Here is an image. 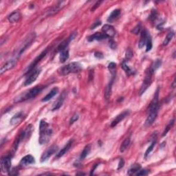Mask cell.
<instances>
[{
  "label": "cell",
  "mask_w": 176,
  "mask_h": 176,
  "mask_svg": "<svg viewBox=\"0 0 176 176\" xmlns=\"http://www.w3.org/2000/svg\"><path fill=\"white\" fill-rule=\"evenodd\" d=\"M52 129L49 127V124L46 121L42 120L39 125V139L40 145H45L50 140L52 135Z\"/></svg>",
  "instance_id": "1"
},
{
  "label": "cell",
  "mask_w": 176,
  "mask_h": 176,
  "mask_svg": "<svg viewBox=\"0 0 176 176\" xmlns=\"http://www.w3.org/2000/svg\"><path fill=\"white\" fill-rule=\"evenodd\" d=\"M43 88H44V86L41 85L35 86V88H32L24 93H22L17 97H16L14 100V102L19 103V102H24L25 100L35 99L36 96L43 90Z\"/></svg>",
  "instance_id": "2"
},
{
  "label": "cell",
  "mask_w": 176,
  "mask_h": 176,
  "mask_svg": "<svg viewBox=\"0 0 176 176\" xmlns=\"http://www.w3.org/2000/svg\"><path fill=\"white\" fill-rule=\"evenodd\" d=\"M81 64L78 62H72L68 65L63 66L60 70V74L62 76H66L70 74L78 73L81 70Z\"/></svg>",
  "instance_id": "3"
},
{
  "label": "cell",
  "mask_w": 176,
  "mask_h": 176,
  "mask_svg": "<svg viewBox=\"0 0 176 176\" xmlns=\"http://www.w3.org/2000/svg\"><path fill=\"white\" fill-rule=\"evenodd\" d=\"M154 73H155V71L150 67L149 69L147 72V73H146L145 78V79H144L143 85H142L140 90V96L143 95V94L145 92V91L149 88V87L151 85V82H152L153 76H154Z\"/></svg>",
  "instance_id": "4"
},
{
  "label": "cell",
  "mask_w": 176,
  "mask_h": 176,
  "mask_svg": "<svg viewBox=\"0 0 176 176\" xmlns=\"http://www.w3.org/2000/svg\"><path fill=\"white\" fill-rule=\"evenodd\" d=\"M48 52V50L45 49L44 51H43L37 57H36V58L35 59V60L33 61V63H32L28 67L26 68V71H25L24 74L27 75V74H30V73L34 70V69H35V68L36 67V66L37 65V64L39 63L40 61H42L45 56H46Z\"/></svg>",
  "instance_id": "5"
},
{
  "label": "cell",
  "mask_w": 176,
  "mask_h": 176,
  "mask_svg": "<svg viewBox=\"0 0 176 176\" xmlns=\"http://www.w3.org/2000/svg\"><path fill=\"white\" fill-rule=\"evenodd\" d=\"M35 33H32L30 35L28 36V38L25 41L24 43H23L22 47L20 48L18 50V52H17V55L16 56V58L19 59V56L22 55V54L24 53V52L26 50V49H28V48L30 46L32 43L35 41Z\"/></svg>",
  "instance_id": "6"
},
{
  "label": "cell",
  "mask_w": 176,
  "mask_h": 176,
  "mask_svg": "<svg viewBox=\"0 0 176 176\" xmlns=\"http://www.w3.org/2000/svg\"><path fill=\"white\" fill-rule=\"evenodd\" d=\"M41 72H42V69H40V68H36V69L34 70L26 79L24 82V85L28 86L34 83L37 79L38 76H39Z\"/></svg>",
  "instance_id": "7"
},
{
  "label": "cell",
  "mask_w": 176,
  "mask_h": 176,
  "mask_svg": "<svg viewBox=\"0 0 176 176\" xmlns=\"http://www.w3.org/2000/svg\"><path fill=\"white\" fill-rule=\"evenodd\" d=\"M1 170L3 173H8L11 170V158L10 156L7 155L2 157L1 160Z\"/></svg>",
  "instance_id": "8"
},
{
  "label": "cell",
  "mask_w": 176,
  "mask_h": 176,
  "mask_svg": "<svg viewBox=\"0 0 176 176\" xmlns=\"http://www.w3.org/2000/svg\"><path fill=\"white\" fill-rule=\"evenodd\" d=\"M58 147L56 145H52L51 147H50L45 151L42 154V157H41V162H43L46 161L48 159L52 156V155L56 154V152L58 151Z\"/></svg>",
  "instance_id": "9"
},
{
  "label": "cell",
  "mask_w": 176,
  "mask_h": 176,
  "mask_svg": "<svg viewBox=\"0 0 176 176\" xmlns=\"http://www.w3.org/2000/svg\"><path fill=\"white\" fill-rule=\"evenodd\" d=\"M17 60H18V59L14 58V59H10V60L8 61L7 62H6L3 65L1 66V70H0V74H3L4 72H6L8 70L13 69V68L15 66L16 64H17Z\"/></svg>",
  "instance_id": "10"
},
{
  "label": "cell",
  "mask_w": 176,
  "mask_h": 176,
  "mask_svg": "<svg viewBox=\"0 0 176 176\" xmlns=\"http://www.w3.org/2000/svg\"><path fill=\"white\" fill-rule=\"evenodd\" d=\"M102 31L103 34L108 36V38H112L116 35V31L114 27L111 25L105 24L102 28Z\"/></svg>",
  "instance_id": "11"
},
{
  "label": "cell",
  "mask_w": 176,
  "mask_h": 176,
  "mask_svg": "<svg viewBox=\"0 0 176 176\" xmlns=\"http://www.w3.org/2000/svg\"><path fill=\"white\" fill-rule=\"evenodd\" d=\"M129 111L128 110L124 111L123 112L120 114L119 115H118L117 116H116V117L113 120L112 122H111V127H116V125L118 124V123H120L121 121H122L123 119H125V118H126L127 116L129 115Z\"/></svg>",
  "instance_id": "12"
},
{
  "label": "cell",
  "mask_w": 176,
  "mask_h": 176,
  "mask_svg": "<svg viewBox=\"0 0 176 176\" xmlns=\"http://www.w3.org/2000/svg\"><path fill=\"white\" fill-rule=\"evenodd\" d=\"M35 163V158L33 155H27L24 156L23 158H22L21 161L19 162V166H28L30 164H33Z\"/></svg>",
  "instance_id": "13"
},
{
  "label": "cell",
  "mask_w": 176,
  "mask_h": 176,
  "mask_svg": "<svg viewBox=\"0 0 176 176\" xmlns=\"http://www.w3.org/2000/svg\"><path fill=\"white\" fill-rule=\"evenodd\" d=\"M158 111H152L148 113L147 119L145 120V126L149 127L151 125L156 119Z\"/></svg>",
  "instance_id": "14"
},
{
  "label": "cell",
  "mask_w": 176,
  "mask_h": 176,
  "mask_svg": "<svg viewBox=\"0 0 176 176\" xmlns=\"http://www.w3.org/2000/svg\"><path fill=\"white\" fill-rule=\"evenodd\" d=\"M77 35V33L76 32H74V33H73L72 35H71L69 37H68L67 39L64 41V42H63L62 43H61L60 45H59L58 48H57V50H58V51H61V50H63L65 48H68V44H69L70 42H71V41L74 40V39L76 37V36Z\"/></svg>",
  "instance_id": "15"
},
{
  "label": "cell",
  "mask_w": 176,
  "mask_h": 176,
  "mask_svg": "<svg viewBox=\"0 0 176 176\" xmlns=\"http://www.w3.org/2000/svg\"><path fill=\"white\" fill-rule=\"evenodd\" d=\"M140 35V39L138 43V47L139 48H143L146 45V43H147V39L149 36V33H148V31L146 29H144L143 30H142Z\"/></svg>",
  "instance_id": "16"
},
{
  "label": "cell",
  "mask_w": 176,
  "mask_h": 176,
  "mask_svg": "<svg viewBox=\"0 0 176 176\" xmlns=\"http://www.w3.org/2000/svg\"><path fill=\"white\" fill-rule=\"evenodd\" d=\"M24 116L25 115L23 112H19L16 114L15 115L10 119V125H13V126H15V125H19V123L24 120Z\"/></svg>",
  "instance_id": "17"
},
{
  "label": "cell",
  "mask_w": 176,
  "mask_h": 176,
  "mask_svg": "<svg viewBox=\"0 0 176 176\" xmlns=\"http://www.w3.org/2000/svg\"><path fill=\"white\" fill-rule=\"evenodd\" d=\"M107 38H108V36L103 33H96L89 36V37L88 38V42H94V41H102Z\"/></svg>",
  "instance_id": "18"
},
{
  "label": "cell",
  "mask_w": 176,
  "mask_h": 176,
  "mask_svg": "<svg viewBox=\"0 0 176 176\" xmlns=\"http://www.w3.org/2000/svg\"><path fill=\"white\" fill-rule=\"evenodd\" d=\"M72 143H73V140H70L68 142V143L66 144V145L64 146V147L61 149L60 151H59L58 154H56V158H60L62 156H63L64 155H65L66 153H67L68 151L70 150V149L71 148L72 145Z\"/></svg>",
  "instance_id": "19"
},
{
  "label": "cell",
  "mask_w": 176,
  "mask_h": 176,
  "mask_svg": "<svg viewBox=\"0 0 176 176\" xmlns=\"http://www.w3.org/2000/svg\"><path fill=\"white\" fill-rule=\"evenodd\" d=\"M65 93H63L60 97L58 98L55 102H54L53 106H52V111H56L57 109H59V108H61V107L63 105L64 100H65Z\"/></svg>",
  "instance_id": "20"
},
{
  "label": "cell",
  "mask_w": 176,
  "mask_h": 176,
  "mask_svg": "<svg viewBox=\"0 0 176 176\" xmlns=\"http://www.w3.org/2000/svg\"><path fill=\"white\" fill-rule=\"evenodd\" d=\"M58 92H59V88H56H56H52V90L50 91V92L48 94L45 96L44 98H43L42 101V102L49 101V100H51L54 97H55L57 94H58Z\"/></svg>",
  "instance_id": "21"
},
{
  "label": "cell",
  "mask_w": 176,
  "mask_h": 176,
  "mask_svg": "<svg viewBox=\"0 0 176 176\" xmlns=\"http://www.w3.org/2000/svg\"><path fill=\"white\" fill-rule=\"evenodd\" d=\"M20 18H21V14H20V13L19 11H15V12L12 13L10 15H8V19L9 22L13 24V23H16L19 21Z\"/></svg>",
  "instance_id": "22"
},
{
  "label": "cell",
  "mask_w": 176,
  "mask_h": 176,
  "mask_svg": "<svg viewBox=\"0 0 176 176\" xmlns=\"http://www.w3.org/2000/svg\"><path fill=\"white\" fill-rule=\"evenodd\" d=\"M121 10L120 9H115L114 10L110 15H109V17L107 18V22L109 23H112L114 22L115 20L117 19V18L119 17V15H120Z\"/></svg>",
  "instance_id": "23"
},
{
  "label": "cell",
  "mask_w": 176,
  "mask_h": 176,
  "mask_svg": "<svg viewBox=\"0 0 176 176\" xmlns=\"http://www.w3.org/2000/svg\"><path fill=\"white\" fill-rule=\"evenodd\" d=\"M114 79H115V77H112V79H111V81L109 82L108 85L106 87L105 90V98L106 100H109V98H110V97H111V88H112V85H113Z\"/></svg>",
  "instance_id": "24"
},
{
  "label": "cell",
  "mask_w": 176,
  "mask_h": 176,
  "mask_svg": "<svg viewBox=\"0 0 176 176\" xmlns=\"http://www.w3.org/2000/svg\"><path fill=\"white\" fill-rule=\"evenodd\" d=\"M69 50L65 48L60 51V56H59V61L61 63H65L69 58Z\"/></svg>",
  "instance_id": "25"
},
{
  "label": "cell",
  "mask_w": 176,
  "mask_h": 176,
  "mask_svg": "<svg viewBox=\"0 0 176 176\" xmlns=\"http://www.w3.org/2000/svg\"><path fill=\"white\" fill-rule=\"evenodd\" d=\"M91 151V145H88L85 147L84 149L83 150V151L81 152V154L80 155V160H83L85 157L88 156V155L90 154V153Z\"/></svg>",
  "instance_id": "26"
},
{
  "label": "cell",
  "mask_w": 176,
  "mask_h": 176,
  "mask_svg": "<svg viewBox=\"0 0 176 176\" xmlns=\"http://www.w3.org/2000/svg\"><path fill=\"white\" fill-rule=\"evenodd\" d=\"M130 143H131V140H130L129 138H127L125 139V140L123 142L122 144H121L120 147V152H125L128 148H129Z\"/></svg>",
  "instance_id": "27"
},
{
  "label": "cell",
  "mask_w": 176,
  "mask_h": 176,
  "mask_svg": "<svg viewBox=\"0 0 176 176\" xmlns=\"http://www.w3.org/2000/svg\"><path fill=\"white\" fill-rule=\"evenodd\" d=\"M140 169H141V166L140 164H134V165H132L131 167L129 169V171H128V175H132L136 174V173L138 172Z\"/></svg>",
  "instance_id": "28"
},
{
  "label": "cell",
  "mask_w": 176,
  "mask_h": 176,
  "mask_svg": "<svg viewBox=\"0 0 176 176\" xmlns=\"http://www.w3.org/2000/svg\"><path fill=\"white\" fill-rule=\"evenodd\" d=\"M108 69L110 72L112 77H116V64L114 62H111L109 64Z\"/></svg>",
  "instance_id": "29"
},
{
  "label": "cell",
  "mask_w": 176,
  "mask_h": 176,
  "mask_svg": "<svg viewBox=\"0 0 176 176\" xmlns=\"http://www.w3.org/2000/svg\"><path fill=\"white\" fill-rule=\"evenodd\" d=\"M173 36H174V33L173 32H169L168 33V35H166V36L164 39L163 43H162V44L163 45H167L169 44V43L171 42V40H172V39L173 38Z\"/></svg>",
  "instance_id": "30"
},
{
  "label": "cell",
  "mask_w": 176,
  "mask_h": 176,
  "mask_svg": "<svg viewBox=\"0 0 176 176\" xmlns=\"http://www.w3.org/2000/svg\"><path fill=\"white\" fill-rule=\"evenodd\" d=\"M122 65L123 69L125 71V72H126L128 75H131V74H134L133 70H132L131 68H130L129 66L127 65L126 61H123V62L122 63V65Z\"/></svg>",
  "instance_id": "31"
},
{
  "label": "cell",
  "mask_w": 176,
  "mask_h": 176,
  "mask_svg": "<svg viewBox=\"0 0 176 176\" xmlns=\"http://www.w3.org/2000/svg\"><path fill=\"white\" fill-rule=\"evenodd\" d=\"M162 65V60L161 59H156L151 65V68L154 70L155 72L156 71L158 68H160V66Z\"/></svg>",
  "instance_id": "32"
},
{
  "label": "cell",
  "mask_w": 176,
  "mask_h": 176,
  "mask_svg": "<svg viewBox=\"0 0 176 176\" xmlns=\"http://www.w3.org/2000/svg\"><path fill=\"white\" fill-rule=\"evenodd\" d=\"M155 145H156V140H154L152 142V143L151 144V145L149 146V147L147 148V149L146 150L145 154V158H147V157L149 155L150 153L152 151Z\"/></svg>",
  "instance_id": "33"
},
{
  "label": "cell",
  "mask_w": 176,
  "mask_h": 176,
  "mask_svg": "<svg viewBox=\"0 0 176 176\" xmlns=\"http://www.w3.org/2000/svg\"><path fill=\"white\" fill-rule=\"evenodd\" d=\"M173 124H174V120H171L170 123H169V125H166V127H165V129H164L163 133H162V136H166V135L167 134V133L169 131V130H170L171 129V127H173Z\"/></svg>",
  "instance_id": "34"
},
{
  "label": "cell",
  "mask_w": 176,
  "mask_h": 176,
  "mask_svg": "<svg viewBox=\"0 0 176 176\" xmlns=\"http://www.w3.org/2000/svg\"><path fill=\"white\" fill-rule=\"evenodd\" d=\"M152 39H151V36L149 35V37L147 39V43H146V52H149L151 50L152 48Z\"/></svg>",
  "instance_id": "35"
},
{
  "label": "cell",
  "mask_w": 176,
  "mask_h": 176,
  "mask_svg": "<svg viewBox=\"0 0 176 176\" xmlns=\"http://www.w3.org/2000/svg\"><path fill=\"white\" fill-rule=\"evenodd\" d=\"M133 56V50L130 48H128L126 51V54H125V61L128 60H130Z\"/></svg>",
  "instance_id": "36"
},
{
  "label": "cell",
  "mask_w": 176,
  "mask_h": 176,
  "mask_svg": "<svg viewBox=\"0 0 176 176\" xmlns=\"http://www.w3.org/2000/svg\"><path fill=\"white\" fill-rule=\"evenodd\" d=\"M140 32H141V25L140 24L137 25V26L131 30V33L135 34V35H138Z\"/></svg>",
  "instance_id": "37"
},
{
  "label": "cell",
  "mask_w": 176,
  "mask_h": 176,
  "mask_svg": "<svg viewBox=\"0 0 176 176\" xmlns=\"http://www.w3.org/2000/svg\"><path fill=\"white\" fill-rule=\"evenodd\" d=\"M79 116L77 114H74V115L72 116V118H71V119L70 120V125H72V124H74V123L79 120Z\"/></svg>",
  "instance_id": "38"
},
{
  "label": "cell",
  "mask_w": 176,
  "mask_h": 176,
  "mask_svg": "<svg viewBox=\"0 0 176 176\" xmlns=\"http://www.w3.org/2000/svg\"><path fill=\"white\" fill-rule=\"evenodd\" d=\"M149 173V171L147 170V169H140L138 172L136 173V175H147Z\"/></svg>",
  "instance_id": "39"
},
{
  "label": "cell",
  "mask_w": 176,
  "mask_h": 176,
  "mask_svg": "<svg viewBox=\"0 0 176 176\" xmlns=\"http://www.w3.org/2000/svg\"><path fill=\"white\" fill-rule=\"evenodd\" d=\"M156 18H157V11L155 10H152V12L149 16V19L151 22H154Z\"/></svg>",
  "instance_id": "40"
},
{
  "label": "cell",
  "mask_w": 176,
  "mask_h": 176,
  "mask_svg": "<svg viewBox=\"0 0 176 176\" xmlns=\"http://www.w3.org/2000/svg\"><path fill=\"white\" fill-rule=\"evenodd\" d=\"M109 47L111 48L112 50H115L116 48V47H117V45H116V43L114 42V40L112 39H110L109 42Z\"/></svg>",
  "instance_id": "41"
},
{
  "label": "cell",
  "mask_w": 176,
  "mask_h": 176,
  "mask_svg": "<svg viewBox=\"0 0 176 176\" xmlns=\"http://www.w3.org/2000/svg\"><path fill=\"white\" fill-rule=\"evenodd\" d=\"M125 165V160L123 158H121L119 161V163H118V170H120L122 168H123V166Z\"/></svg>",
  "instance_id": "42"
},
{
  "label": "cell",
  "mask_w": 176,
  "mask_h": 176,
  "mask_svg": "<svg viewBox=\"0 0 176 176\" xmlns=\"http://www.w3.org/2000/svg\"><path fill=\"white\" fill-rule=\"evenodd\" d=\"M102 2V1H98L96 2V4H94V6L92 8V9H91V11L94 12V11L96 9H97L100 5V4H101Z\"/></svg>",
  "instance_id": "43"
},
{
  "label": "cell",
  "mask_w": 176,
  "mask_h": 176,
  "mask_svg": "<svg viewBox=\"0 0 176 176\" xmlns=\"http://www.w3.org/2000/svg\"><path fill=\"white\" fill-rule=\"evenodd\" d=\"M8 175H19V173H18L17 170H16V169L13 168V169H11V170L9 171Z\"/></svg>",
  "instance_id": "44"
},
{
  "label": "cell",
  "mask_w": 176,
  "mask_h": 176,
  "mask_svg": "<svg viewBox=\"0 0 176 176\" xmlns=\"http://www.w3.org/2000/svg\"><path fill=\"white\" fill-rule=\"evenodd\" d=\"M100 24H101V22H100V21H97V22H94V24L92 25V26H91V28H90V29H91V30L95 29L96 28H97V27H98V26H99Z\"/></svg>",
  "instance_id": "45"
},
{
  "label": "cell",
  "mask_w": 176,
  "mask_h": 176,
  "mask_svg": "<svg viewBox=\"0 0 176 176\" xmlns=\"http://www.w3.org/2000/svg\"><path fill=\"white\" fill-rule=\"evenodd\" d=\"M94 56L96 57V58L99 59H102L104 57L103 54H102L101 52H96L94 53Z\"/></svg>",
  "instance_id": "46"
},
{
  "label": "cell",
  "mask_w": 176,
  "mask_h": 176,
  "mask_svg": "<svg viewBox=\"0 0 176 176\" xmlns=\"http://www.w3.org/2000/svg\"><path fill=\"white\" fill-rule=\"evenodd\" d=\"M97 166H98V164H95V165L93 166V168H92V171H91V173H90V175H93V173L94 172V170L96 169V168L97 167Z\"/></svg>",
  "instance_id": "47"
},
{
  "label": "cell",
  "mask_w": 176,
  "mask_h": 176,
  "mask_svg": "<svg viewBox=\"0 0 176 176\" xmlns=\"http://www.w3.org/2000/svg\"><path fill=\"white\" fill-rule=\"evenodd\" d=\"M171 87H172L173 88H175V79L173 80V82L172 85H171Z\"/></svg>",
  "instance_id": "48"
},
{
  "label": "cell",
  "mask_w": 176,
  "mask_h": 176,
  "mask_svg": "<svg viewBox=\"0 0 176 176\" xmlns=\"http://www.w3.org/2000/svg\"><path fill=\"white\" fill-rule=\"evenodd\" d=\"M76 175H85L83 173H76Z\"/></svg>",
  "instance_id": "49"
}]
</instances>
